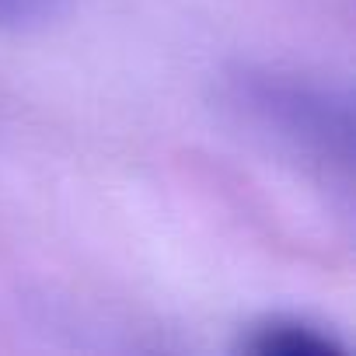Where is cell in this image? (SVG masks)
<instances>
[{
  "instance_id": "obj_3",
  "label": "cell",
  "mask_w": 356,
  "mask_h": 356,
  "mask_svg": "<svg viewBox=\"0 0 356 356\" xmlns=\"http://www.w3.org/2000/svg\"><path fill=\"white\" fill-rule=\"evenodd\" d=\"M67 0H0V29L8 32H29L46 29L56 18H63Z\"/></svg>"
},
{
  "instance_id": "obj_2",
  "label": "cell",
  "mask_w": 356,
  "mask_h": 356,
  "mask_svg": "<svg viewBox=\"0 0 356 356\" xmlns=\"http://www.w3.org/2000/svg\"><path fill=\"white\" fill-rule=\"evenodd\" d=\"M245 353L255 356H342L346 346L321 325L293 314H273L248 328L241 339Z\"/></svg>"
},
{
  "instance_id": "obj_1",
  "label": "cell",
  "mask_w": 356,
  "mask_h": 356,
  "mask_svg": "<svg viewBox=\"0 0 356 356\" xmlns=\"http://www.w3.org/2000/svg\"><path fill=\"white\" fill-rule=\"evenodd\" d=\"M231 105L283 150L349 186L353 102L346 91L273 67H241L227 81Z\"/></svg>"
}]
</instances>
